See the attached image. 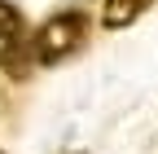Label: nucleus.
Returning <instances> with one entry per match:
<instances>
[{"label":"nucleus","mask_w":158,"mask_h":154,"mask_svg":"<svg viewBox=\"0 0 158 154\" xmlns=\"http://www.w3.org/2000/svg\"><path fill=\"white\" fill-rule=\"evenodd\" d=\"M84 31H88V22H84V13H79V9L53 13V18H44V27L35 31L31 57H35L40 66H57V62H66V57L84 44Z\"/></svg>","instance_id":"obj_1"},{"label":"nucleus","mask_w":158,"mask_h":154,"mask_svg":"<svg viewBox=\"0 0 158 154\" xmlns=\"http://www.w3.org/2000/svg\"><path fill=\"white\" fill-rule=\"evenodd\" d=\"M22 49H27L22 13H18L9 0H0V66H9L13 75H27L22 71Z\"/></svg>","instance_id":"obj_2"},{"label":"nucleus","mask_w":158,"mask_h":154,"mask_svg":"<svg viewBox=\"0 0 158 154\" xmlns=\"http://www.w3.org/2000/svg\"><path fill=\"white\" fill-rule=\"evenodd\" d=\"M145 9H149V0H106V5H101V27H106V31H123V27H132Z\"/></svg>","instance_id":"obj_3"},{"label":"nucleus","mask_w":158,"mask_h":154,"mask_svg":"<svg viewBox=\"0 0 158 154\" xmlns=\"http://www.w3.org/2000/svg\"><path fill=\"white\" fill-rule=\"evenodd\" d=\"M0 154H5V150H0Z\"/></svg>","instance_id":"obj_4"}]
</instances>
